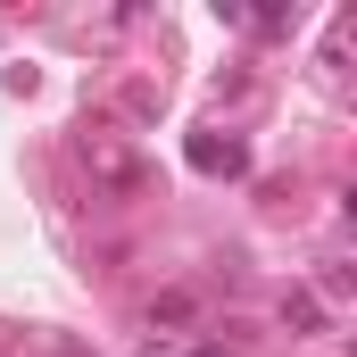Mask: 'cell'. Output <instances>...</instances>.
Returning <instances> with one entry per match:
<instances>
[{"label": "cell", "instance_id": "cell-1", "mask_svg": "<svg viewBox=\"0 0 357 357\" xmlns=\"http://www.w3.org/2000/svg\"><path fill=\"white\" fill-rule=\"evenodd\" d=\"M191 167H208V175H241V167H250V150H241V142H208V133H199V142H191Z\"/></svg>", "mask_w": 357, "mask_h": 357}, {"label": "cell", "instance_id": "cell-2", "mask_svg": "<svg viewBox=\"0 0 357 357\" xmlns=\"http://www.w3.org/2000/svg\"><path fill=\"white\" fill-rule=\"evenodd\" d=\"M282 324H299V333H307V324H324V307H316V291H291V299H282Z\"/></svg>", "mask_w": 357, "mask_h": 357}, {"label": "cell", "instance_id": "cell-3", "mask_svg": "<svg viewBox=\"0 0 357 357\" xmlns=\"http://www.w3.org/2000/svg\"><path fill=\"white\" fill-rule=\"evenodd\" d=\"M150 324H191V291H167V299L150 307Z\"/></svg>", "mask_w": 357, "mask_h": 357}, {"label": "cell", "instance_id": "cell-4", "mask_svg": "<svg viewBox=\"0 0 357 357\" xmlns=\"http://www.w3.org/2000/svg\"><path fill=\"white\" fill-rule=\"evenodd\" d=\"M191 357H225V349H191Z\"/></svg>", "mask_w": 357, "mask_h": 357}]
</instances>
